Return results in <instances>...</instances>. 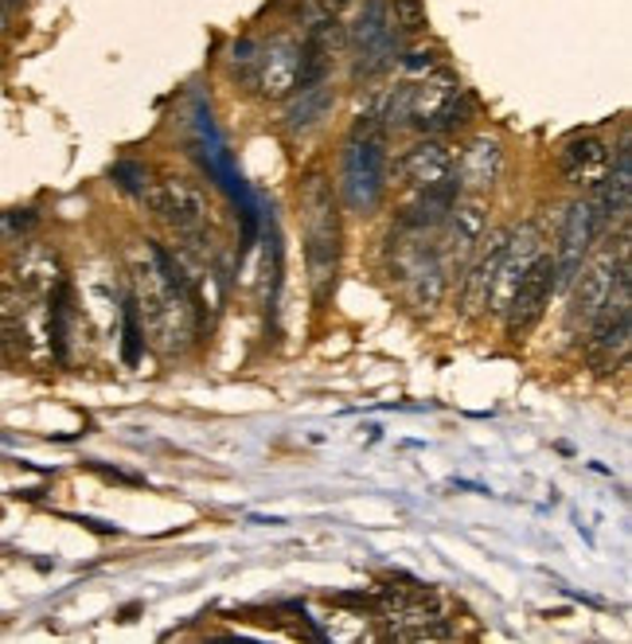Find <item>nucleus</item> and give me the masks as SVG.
Instances as JSON below:
<instances>
[{"mask_svg": "<svg viewBox=\"0 0 632 644\" xmlns=\"http://www.w3.org/2000/svg\"><path fill=\"white\" fill-rule=\"evenodd\" d=\"M134 309L149 344L176 356L199 332V286L187 266L164 246H149V266L134 274Z\"/></svg>", "mask_w": 632, "mask_h": 644, "instance_id": "obj_1", "label": "nucleus"}, {"mask_svg": "<svg viewBox=\"0 0 632 644\" xmlns=\"http://www.w3.org/2000/svg\"><path fill=\"white\" fill-rule=\"evenodd\" d=\"M301 215L312 294H317V301H329L340 269V207L332 180L324 172H309V180L301 184Z\"/></svg>", "mask_w": 632, "mask_h": 644, "instance_id": "obj_2", "label": "nucleus"}, {"mask_svg": "<svg viewBox=\"0 0 632 644\" xmlns=\"http://www.w3.org/2000/svg\"><path fill=\"white\" fill-rule=\"evenodd\" d=\"M387 266H391L394 286L406 294L410 304L418 309H434L449 289V269L437 251L434 231H410V227H394L387 239Z\"/></svg>", "mask_w": 632, "mask_h": 644, "instance_id": "obj_3", "label": "nucleus"}, {"mask_svg": "<svg viewBox=\"0 0 632 644\" xmlns=\"http://www.w3.org/2000/svg\"><path fill=\"white\" fill-rule=\"evenodd\" d=\"M387 126L375 114H359L356 129H352V141L344 149V164H340V192H344V204L352 211L367 215L379 207L387 192V180H391V161H387V145H383Z\"/></svg>", "mask_w": 632, "mask_h": 644, "instance_id": "obj_4", "label": "nucleus"}, {"mask_svg": "<svg viewBox=\"0 0 632 644\" xmlns=\"http://www.w3.org/2000/svg\"><path fill=\"white\" fill-rule=\"evenodd\" d=\"M472 122V99L461 79L449 71H429L426 79L402 82V126L429 137L457 134Z\"/></svg>", "mask_w": 632, "mask_h": 644, "instance_id": "obj_5", "label": "nucleus"}, {"mask_svg": "<svg viewBox=\"0 0 632 644\" xmlns=\"http://www.w3.org/2000/svg\"><path fill=\"white\" fill-rule=\"evenodd\" d=\"M344 44L352 55V79H383L402 55V32L394 27L391 0H364L356 20L344 27Z\"/></svg>", "mask_w": 632, "mask_h": 644, "instance_id": "obj_6", "label": "nucleus"}, {"mask_svg": "<svg viewBox=\"0 0 632 644\" xmlns=\"http://www.w3.org/2000/svg\"><path fill=\"white\" fill-rule=\"evenodd\" d=\"M297 67H301V47L289 44V39H242L234 44L231 55V71L242 87H250L258 99L281 102L297 90Z\"/></svg>", "mask_w": 632, "mask_h": 644, "instance_id": "obj_7", "label": "nucleus"}, {"mask_svg": "<svg viewBox=\"0 0 632 644\" xmlns=\"http://www.w3.org/2000/svg\"><path fill=\"white\" fill-rule=\"evenodd\" d=\"M629 262V231H621L617 246H606L597 251L589 262H582L578 274H574V289H571V309H566V321H571L574 332L586 336V329L594 324V317L606 309L609 294L617 286V269Z\"/></svg>", "mask_w": 632, "mask_h": 644, "instance_id": "obj_8", "label": "nucleus"}, {"mask_svg": "<svg viewBox=\"0 0 632 644\" xmlns=\"http://www.w3.org/2000/svg\"><path fill=\"white\" fill-rule=\"evenodd\" d=\"M586 344L589 356L601 371L609 367H621L629 359V344H632V269L624 262L617 269V286L609 294L606 309L594 317V324L586 329Z\"/></svg>", "mask_w": 632, "mask_h": 644, "instance_id": "obj_9", "label": "nucleus"}, {"mask_svg": "<svg viewBox=\"0 0 632 644\" xmlns=\"http://www.w3.org/2000/svg\"><path fill=\"white\" fill-rule=\"evenodd\" d=\"M145 204L149 211L176 234L180 242H199L207 231V219H211V207L199 188H192L187 180H161L145 192Z\"/></svg>", "mask_w": 632, "mask_h": 644, "instance_id": "obj_10", "label": "nucleus"}, {"mask_svg": "<svg viewBox=\"0 0 632 644\" xmlns=\"http://www.w3.org/2000/svg\"><path fill=\"white\" fill-rule=\"evenodd\" d=\"M484 231H489V211H484L481 199H476V196L457 199L453 211L446 215V223L434 231L437 234V251H441V262H446L449 278H453V274H461L464 262L476 254Z\"/></svg>", "mask_w": 632, "mask_h": 644, "instance_id": "obj_11", "label": "nucleus"}, {"mask_svg": "<svg viewBox=\"0 0 632 644\" xmlns=\"http://www.w3.org/2000/svg\"><path fill=\"white\" fill-rule=\"evenodd\" d=\"M554 289H559V266H554L551 254H539V258L527 266L524 278H519L508 309H504V321H508L512 336H524L527 329L539 324V317H543L547 304H551Z\"/></svg>", "mask_w": 632, "mask_h": 644, "instance_id": "obj_12", "label": "nucleus"}, {"mask_svg": "<svg viewBox=\"0 0 632 644\" xmlns=\"http://www.w3.org/2000/svg\"><path fill=\"white\" fill-rule=\"evenodd\" d=\"M589 204H594L597 231L601 234L613 231L617 223L629 219V204H632V149H629V141H621V149L613 152V164H609L606 180L594 188Z\"/></svg>", "mask_w": 632, "mask_h": 644, "instance_id": "obj_13", "label": "nucleus"}, {"mask_svg": "<svg viewBox=\"0 0 632 644\" xmlns=\"http://www.w3.org/2000/svg\"><path fill=\"white\" fill-rule=\"evenodd\" d=\"M609 164H613V145L597 134H578L562 145L559 152V169L566 176V184L582 192H594L601 180H606Z\"/></svg>", "mask_w": 632, "mask_h": 644, "instance_id": "obj_14", "label": "nucleus"}, {"mask_svg": "<svg viewBox=\"0 0 632 644\" xmlns=\"http://www.w3.org/2000/svg\"><path fill=\"white\" fill-rule=\"evenodd\" d=\"M504 246H508V227H504V231H484L476 254L464 262L461 301L469 313H484V309H489V294H492V281H496L499 258H504Z\"/></svg>", "mask_w": 632, "mask_h": 644, "instance_id": "obj_15", "label": "nucleus"}, {"mask_svg": "<svg viewBox=\"0 0 632 644\" xmlns=\"http://www.w3.org/2000/svg\"><path fill=\"white\" fill-rule=\"evenodd\" d=\"M601 239L597 231V215L589 199H578L571 204L566 219H562V234H559V254H554V266H559V281H571L578 274V266L589 258L594 242Z\"/></svg>", "mask_w": 632, "mask_h": 644, "instance_id": "obj_16", "label": "nucleus"}, {"mask_svg": "<svg viewBox=\"0 0 632 644\" xmlns=\"http://www.w3.org/2000/svg\"><path fill=\"white\" fill-rule=\"evenodd\" d=\"M499 172H504V149L492 137H476V141L464 145L461 157H453L457 184H461V192H472V196L496 188Z\"/></svg>", "mask_w": 632, "mask_h": 644, "instance_id": "obj_17", "label": "nucleus"}, {"mask_svg": "<svg viewBox=\"0 0 632 644\" xmlns=\"http://www.w3.org/2000/svg\"><path fill=\"white\" fill-rule=\"evenodd\" d=\"M399 176L402 184H410L414 192L437 188V184H449L453 176V152L441 141H418L402 152L399 161Z\"/></svg>", "mask_w": 632, "mask_h": 644, "instance_id": "obj_18", "label": "nucleus"}, {"mask_svg": "<svg viewBox=\"0 0 632 644\" xmlns=\"http://www.w3.org/2000/svg\"><path fill=\"white\" fill-rule=\"evenodd\" d=\"M332 87L329 82H309V87H297V99L289 102L286 117H281V126L289 129V134H309V129H317L324 122V117L332 114Z\"/></svg>", "mask_w": 632, "mask_h": 644, "instance_id": "obj_19", "label": "nucleus"}, {"mask_svg": "<svg viewBox=\"0 0 632 644\" xmlns=\"http://www.w3.org/2000/svg\"><path fill=\"white\" fill-rule=\"evenodd\" d=\"M67 286H55V294H51V352H55V359H67Z\"/></svg>", "mask_w": 632, "mask_h": 644, "instance_id": "obj_20", "label": "nucleus"}, {"mask_svg": "<svg viewBox=\"0 0 632 644\" xmlns=\"http://www.w3.org/2000/svg\"><path fill=\"white\" fill-rule=\"evenodd\" d=\"M391 16L402 36H410V32H422V27H426V4H422V0H391Z\"/></svg>", "mask_w": 632, "mask_h": 644, "instance_id": "obj_21", "label": "nucleus"}, {"mask_svg": "<svg viewBox=\"0 0 632 644\" xmlns=\"http://www.w3.org/2000/svg\"><path fill=\"white\" fill-rule=\"evenodd\" d=\"M141 348H145V332H141V321H137L134 301H129V304H125V341H122V356H125V364L134 367L137 359H141Z\"/></svg>", "mask_w": 632, "mask_h": 644, "instance_id": "obj_22", "label": "nucleus"}, {"mask_svg": "<svg viewBox=\"0 0 632 644\" xmlns=\"http://www.w3.org/2000/svg\"><path fill=\"white\" fill-rule=\"evenodd\" d=\"M32 227H36V215L32 211H9V215H0V239H4V234H24V231H32Z\"/></svg>", "mask_w": 632, "mask_h": 644, "instance_id": "obj_23", "label": "nucleus"}, {"mask_svg": "<svg viewBox=\"0 0 632 644\" xmlns=\"http://www.w3.org/2000/svg\"><path fill=\"white\" fill-rule=\"evenodd\" d=\"M399 64L406 67V71H434V51H422V47H414V51H406V55H399Z\"/></svg>", "mask_w": 632, "mask_h": 644, "instance_id": "obj_24", "label": "nucleus"}, {"mask_svg": "<svg viewBox=\"0 0 632 644\" xmlns=\"http://www.w3.org/2000/svg\"><path fill=\"white\" fill-rule=\"evenodd\" d=\"M4 24H9V9L0 4V32H4Z\"/></svg>", "mask_w": 632, "mask_h": 644, "instance_id": "obj_25", "label": "nucleus"}]
</instances>
